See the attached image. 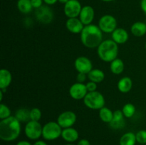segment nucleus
<instances>
[{
  "label": "nucleus",
  "mask_w": 146,
  "mask_h": 145,
  "mask_svg": "<svg viewBox=\"0 0 146 145\" xmlns=\"http://www.w3.org/2000/svg\"><path fill=\"white\" fill-rule=\"evenodd\" d=\"M101 1H105V2H110V1H113V0H101Z\"/></svg>",
  "instance_id": "nucleus-41"
},
{
  "label": "nucleus",
  "mask_w": 146,
  "mask_h": 145,
  "mask_svg": "<svg viewBox=\"0 0 146 145\" xmlns=\"http://www.w3.org/2000/svg\"><path fill=\"white\" fill-rule=\"evenodd\" d=\"M74 67L78 72L88 74L93 70V64L91 60L85 56H79L74 61Z\"/></svg>",
  "instance_id": "nucleus-11"
},
{
  "label": "nucleus",
  "mask_w": 146,
  "mask_h": 145,
  "mask_svg": "<svg viewBox=\"0 0 146 145\" xmlns=\"http://www.w3.org/2000/svg\"><path fill=\"white\" fill-rule=\"evenodd\" d=\"M136 108L135 105L131 103H127L123 107L122 112L124 116L126 118H131L135 113Z\"/></svg>",
  "instance_id": "nucleus-27"
},
{
  "label": "nucleus",
  "mask_w": 146,
  "mask_h": 145,
  "mask_svg": "<svg viewBox=\"0 0 146 145\" xmlns=\"http://www.w3.org/2000/svg\"><path fill=\"white\" fill-rule=\"evenodd\" d=\"M124 117L125 116H124L122 110L117 109L115 112H113V118L110 123V126L114 129H122L125 125Z\"/></svg>",
  "instance_id": "nucleus-15"
},
{
  "label": "nucleus",
  "mask_w": 146,
  "mask_h": 145,
  "mask_svg": "<svg viewBox=\"0 0 146 145\" xmlns=\"http://www.w3.org/2000/svg\"><path fill=\"white\" fill-rule=\"evenodd\" d=\"M124 68H125V65H124L123 61L120 58H117L116 59L111 62L110 69L112 73L115 75H120L124 71Z\"/></svg>",
  "instance_id": "nucleus-22"
},
{
  "label": "nucleus",
  "mask_w": 146,
  "mask_h": 145,
  "mask_svg": "<svg viewBox=\"0 0 146 145\" xmlns=\"http://www.w3.org/2000/svg\"><path fill=\"white\" fill-rule=\"evenodd\" d=\"M68 1H69V0H58V2H60L61 4H66Z\"/></svg>",
  "instance_id": "nucleus-39"
},
{
  "label": "nucleus",
  "mask_w": 146,
  "mask_h": 145,
  "mask_svg": "<svg viewBox=\"0 0 146 145\" xmlns=\"http://www.w3.org/2000/svg\"><path fill=\"white\" fill-rule=\"evenodd\" d=\"M135 136L138 143L141 144H146V130L145 129L139 130L135 134Z\"/></svg>",
  "instance_id": "nucleus-30"
},
{
  "label": "nucleus",
  "mask_w": 146,
  "mask_h": 145,
  "mask_svg": "<svg viewBox=\"0 0 146 145\" xmlns=\"http://www.w3.org/2000/svg\"><path fill=\"white\" fill-rule=\"evenodd\" d=\"M12 75L11 72L7 69L3 68L0 71V89L4 91L11 84Z\"/></svg>",
  "instance_id": "nucleus-18"
},
{
  "label": "nucleus",
  "mask_w": 146,
  "mask_h": 145,
  "mask_svg": "<svg viewBox=\"0 0 146 145\" xmlns=\"http://www.w3.org/2000/svg\"><path fill=\"white\" fill-rule=\"evenodd\" d=\"M86 86L87 90H88V92H94V91H96L97 90V83L96 82H92V81H89V82H87L86 84Z\"/></svg>",
  "instance_id": "nucleus-31"
},
{
  "label": "nucleus",
  "mask_w": 146,
  "mask_h": 145,
  "mask_svg": "<svg viewBox=\"0 0 146 145\" xmlns=\"http://www.w3.org/2000/svg\"><path fill=\"white\" fill-rule=\"evenodd\" d=\"M113 41H115L117 44H123L128 41L129 38L128 33L125 29L123 28H117L111 34Z\"/></svg>",
  "instance_id": "nucleus-16"
},
{
  "label": "nucleus",
  "mask_w": 146,
  "mask_h": 145,
  "mask_svg": "<svg viewBox=\"0 0 146 145\" xmlns=\"http://www.w3.org/2000/svg\"><path fill=\"white\" fill-rule=\"evenodd\" d=\"M17 6L19 11L22 14H29L33 9L31 0H18Z\"/></svg>",
  "instance_id": "nucleus-25"
},
{
  "label": "nucleus",
  "mask_w": 146,
  "mask_h": 145,
  "mask_svg": "<svg viewBox=\"0 0 146 145\" xmlns=\"http://www.w3.org/2000/svg\"><path fill=\"white\" fill-rule=\"evenodd\" d=\"M97 53L100 59L104 62H112L118 55V44L112 39L103 41L97 48Z\"/></svg>",
  "instance_id": "nucleus-3"
},
{
  "label": "nucleus",
  "mask_w": 146,
  "mask_h": 145,
  "mask_svg": "<svg viewBox=\"0 0 146 145\" xmlns=\"http://www.w3.org/2000/svg\"><path fill=\"white\" fill-rule=\"evenodd\" d=\"M141 8L142 11L146 14V0H141Z\"/></svg>",
  "instance_id": "nucleus-35"
},
{
  "label": "nucleus",
  "mask_w": 146,
  "mask_h": 145,
  "mask_svg": "<svg viewBox=\"0 0 146 145\" xmlns=\"http://www.w3.org/2000/svg\"><path fill=\"white\" fill-rule=\"evenodd\" d=\"M61 137L66 142H68V143H73L78 140V137H79V134H78V131L74 128H66V129H63Z\"/></svg>",
  "instance_id": "nucleus-17"
},
{
  "label": "nucleus",
  "mask_w": 146,
  "mask_h": 145,
  "mask_svg": "<svg viewBox=\"0 0 146 145\" xmlns=\"http://www.w3.org/2000/svg\"><path fill=\"white\" fill-rule=\"evenodd\" d=\"M81 9L82 7L78 0H69L64 4V14L68 18H78Z\"/></svg>",
  "instance_id": "nucleus-9"
},
{
  "label": "nucleus",
  "mask_w": 146,
  "mask_h": 145,
  "mask_svg": "<svg viewBox=\"0 0 146 145\" xmlns=\"http://www.w3.org/2000/svg\"><path fill=\"white\" fill-rule=\"evenodd\" d=\"M145 50H146V42H145Z\"/></svg>",
  "instance_id": "nucleus-43"
},
{
  "label": "nucleus",
  "mask_w": 146,
  "mask_h": 145,
  "mask_svg": "<svg viewBox=\"0 0 146 145\" xmlns=\"http://www.w3.org/2000/svg\"><path fill=\"white\" fill-rule=\"evenodd\" d=\"M36 16L37 19L40 22L44 23V24H49L52 21L54 14L51 9L48 8V7L42 6L36 9Z\"/></svg>",
  "instance_id": "nucleus-12"
},
{
  "label": "nucleus",
  "mask_w": 146,
  "mask_h": 145,
  "mask_svg": "<svg viewBox=\"0 0 146 145\" xmlns=\"http://www.w3.org/2000/svg\"><path fill=\"white\" fill-rule=\"evenodd\" d=\"M87 76L90 81L96 83H100L105 78V73L100 69H93L87 74Z\"/></svg>",
  "instance_id": "nucleus-21"
},
{
  "label": "nucleus",
  "mask_w": 146,
  "mask_h": 145,
  "mask_svg": "<svg viewBox=\"0 0 146 145\" xmlns=\"http://www.w3.org/2000/svg\"><path fill=\"white\" fill-rule=\"evenodd\" d=\"M145 145H146V144H145Z\"/></svg>",
  "instance_id": "nucleus-44"
},
{
  "label": "nucleus",
  "mask_w": 146,
  "mask_h": 145,
  "mask_svg": "<svg viewBox=\"0 0 146 145\" xmlns=\"http://www.w3.org/2000/svg\"><path fill=\"white\" fill-rule=\"evenodd\" d=\"M84 26L79 18H68L66 22V27L72 34H81Z\"/></svg>",
  "instance_id": "nucleus-14"
},
{
  "label": "nucleus",
  "mask_w": 146,
  "mask_h": 145,
  "mask_svg": "<svg viewBox=\"0 0 146 145\" xmlns=\"http://www.w3.org/2000/svg\"><path fill=\"white\" fill-rule=\"evenodd\" d=\"M11 115V110L7 105L4 104H0V119L1 120L9 117Z\"/></svg>",
  "instance_id": "nucleus-28"
},
{
  "label": "nucleus",
  "mask_w": 146,
  "mask_h": 145,
  "mask_svg": "<svg viewBox=\"0 0 146 145\" xmlns=\"http://www.w3.org/2000/svg\"><path fill=\"white\" fill-rule=\"evenodd\" d=\"M99 117L104 122L110 124L113 118V112L109 108L104 107L99 109Z\"/></svg>",
  "instance_id": "nucleus-24"
},
{
  "label": "nucleus",
  "mask_w": 146,
  "mask_h": 145,
  "mask_svg": "<svg viewBox=\"0 0 146 145\" xmlns=\"http://www.w3.org/2000/svg\"><path fill=\"white\" fill-rule=\"evenodd\" d=\"M76 115L72 111H65L58 115L57 122L62 129L72 127L76 122Z\"/></svg>",
  "instance_id": "nucleus-8"
},
{
  "label": "nucleus",
  "mask_w": 146,
  "mask_h": 145,
  "mask_svg": "<svg viewBox=\"0 0 146 145\" xmlns=\"http://www.w3.org/2000/svg\"><path fill=\"white\" fill-rule=\"evenodd\" d=\"M77 145H91V143H90V142L88 139H80L79 142L77 144Z\"/></svg>",
  "instance_id": "nucleus-34"
},
{
  "label": "nucleus",
  "mask_w": 146,
  "mask_h": 145,
  "mask_svg": "<svg viewBox=\"0 0 146 145\" xmlns=\"http://www.w3.org/2000/svg\"><path fill=\"white\" fill-rule=\"evenodd\" d=\"M131 34L136 37H141L146 34V24L142 21H137L131 28Z\"/></svg>",
  "instance_id": "nucleus-20"
},
{
  "label": "nucleus",
  "mask_w": 146,
  "mask_h": 145,
  "mask_svg": "<svg viewBox=\"0 0 146 145\" xmlns=\"http://www.w3.org/2000/svg\"><path fill=\"white\" fill-rule=\"evenodd\" d=\"M43 127L39 122L30 120L27 122L24 127V133L27 138L31 140H37L42 136Z\"/></svg>",
  "instance_id": "nucleus-6"
},
{
  "label": "nucleus",
  "mask_w": 146,
  "mask_h": 145,
  "mask_svg": "<svg viewBox=\"0 0 146 145\" xmlns=\"http://www.w3.org/2000/svg\"><path fill=\"white\" fill-rule=\"evenodd\" d=\"M86 75L87 74L82 73V72H78V74L77 75V81L78 82L84 83L86 81Z\"/></svg>",
  "instance_id": "nucleus-33"
},
{
  "label": "nucleus",
  "mask_w": 146,
  "mask_h": 145,
  "mask_svg": "<svg viewBox=\"0 0 146 145\" xmlns=\"http://www.w3.org/2000/svg\"><path fill=\"white\" fill-rule=\"evenodd\" d=\"M41 118V111L38 107H34L30 110V120L38 121Z\"/></svg>",
  "instance_id": "nucleus-29"
},
{
  "label": "nucleus",
  "mask_w": 146,
  "mask_h": 145,
  "mask_svg": "<svg viewBox=\"0 0 146 145\" xmlns=\"http://www.w3.org/2000/svg\"><path fill=\"white\" fill-rule=\"evenodd\" d=\"M66 145H74V144H67Z\"/></svg>",
  "instance_id": "nucleus-42"
},
{
  "label": "nucleus",
  "mask_w": 146,
  "mask_h": 145,
  "mask_svg": "<svg viewBox=\"0 0 146 145\" xmlns=\"http://www.w3.org/2000/svg\"><path fill=\"white\" fill-rule=\"evenodd\" d=\"M137 142L135 134L133 132H127L120 138V145H135Z\"/></svg>",
  "instance_id": "nucleus-23"
},
{
  "label": "nucleus",
  "mask_w": 146,
  "mask_h": 145,
  "mask_svg": "<svg viewBox=\"0 0 146 145\" xmlns=\"http://www.w3.org/2000/svg\"><path fill=\"white\" fill-rule=\"evenodd\" d=\"M62 130V128L57 122H48L43 126L42 136L47 141L55 140L61 136Z\"/></svg>",
  "instance_id": "nucleus-5"
},
{
  "label": "nucleus",
  "mask_w": 146,
  "mask_h": 145,
  "mask_svg": "<svg viewBox=\"0 0 146 145\" xmlns=\"http://www.w3.org/2000/svg\"><path fill=\"white\" fill-rule=\"evenodd\" d=\"M81 41L83 45L87 48H98L103 41L102 31L95 24L85 26L81 33Z\"/></svg>",
  "instance_id": "nucleus-2"
},
{
  "label": "nucleus",
  "mask_w": 146,
  "mask_h": 145,
  "mask_svg": "<svg viewBox=\"0 0 146 145\" xmlns=\"http://www.w3.org/2000/svg\"><path fill=\"white\" fill-rule=\"evenodd\" d=\"M98 26L102 32L112 34L117 28V20L113 16L106 14L101 17Z\"/></svg>",
  "instance_id": "nucleus-7"
},
{
  "label": "nucleus",
  "mask_w": 146,
  "mask_h": 145,
  "mask_svg": "<svg viewBox=\"0 0 146 145\" xmlns=\"http://www.w3.org/2000/svg\"><path fill=\"white\" fill-rule=\"evenodd\" d=\"M95 16V11L91 6L86 5L82 7L79 15V19L84 26L91 24Z\"/></svg>",
  "instance_id": "nucleus-13"
},
{
  "label": "nucleus",
  "mask_w": 146,
  "mask_h": 145,
  "mask_svg": "<svg viewBox=\"0 0 146 145\" xmlns=\"http://www.w3.org/2000/svg\"><path fill=\"white\" fill-rule=\"evenodd\" d=\"M43 1L47 5H54L58 1V0H43Z\"/></svg>",
  "instance_id": "nucleus-36"
},
{
  "label": "nucleus",
  "mask_w": 146,
  "mask_h": 145,
  "mask_svg": "<svg viewBox=\"0 0 146 145\" xmlns=\"http://www.w3.org/2000/svg\"><path fill=\"white\" fill-rule=\"evenodd\" d=\"M118 90L122 93H127L132 89L133 81L129 77H123L119 80L117 84Z\"/></svg>",
  "instance_id": "nucleus-19"
},
{
  "label": "nucleus",
  "mask_w": 146,
  "mask_h": 145,
  "mask_svg": "<svg viewBox=\"0 0 146 145\" xmlns=\"http://www.w3.org/2000/svg\"><path fill=\"white\" fill-rule=\"evenodd\" d=\"M33 145H48L44 141H41V140H38L35 142Z\"/></svg>",
  "instance_id": "nucleus-38"
},
{
  "label": "nucleus",
  "mask_w": 146,
  "mask_h": 145,
  "mask_svg": "<svg viewBox=\"0 0 146 145\" xmlns=\"http://www.w3.org/2000/svg\"><path fill=\"white\" fill-rule=\"evenodd\" d=\"M21 129V122L15 116H10L0 122V138L5 142L15 140L19 136Z\"/></svg>",
  "instance_id": "nucleus-1"
},
{
  "label": "nucleus",
  "mask_w": 146,
  "mask_h": 145,
  "mask_svg": "<svg viewBox=\"0 0 146 145\" xmlns=\"http://www.w3.org/2000/svg\"><path fill=\"white\" fill-rule=\"evenodd\" d=\"M3 92L4 91L2 90H0V101L2 102V100H3Z\"/></svg>",
  "instance_id": "nucleus-40"
},
{
  "label": "nucleus",
  "mask_w": 146,
  "mask_h": 145,
  "mask_svg": "<svg viewBox=\"0 0 146 145\" xmlns=\"http://www.w3.org/2000/svg\"><path fill=\"white\" fill-rule=\"evenodd\" d=\"M88 90L85 84L81 82H76L73 84L69 88V95L73 99L79 100H84L88 93Z\"/></svg>",
  "instance_id": "nucleus-10"
},
{
  "label": "nucleus",
  "mask_w": 146,
  "mask_h": 145,
  "mask_svg": "<svg viewBox=\"0 0 146 145\" xmlns=\"http://www.w3.org/2000/svg\"><path fill=\"white\" fill-rule=\"evenodd\" d=\"M16 145H32L30 142H27V141H20Z\"/></svg>",
  "instance_id": "nucleus-37"
},
{
  "label": "nucleus",
  "mask_w": 146,
  "mask_h": 145,
  "mask_svg": "<svg viewBox=\"0 0 146 145\" xmlns=\"http://www.w3.org/2000/svg\"><path fill=\"white\" fill-rule=\"evenodd\" d=\"M31 4H32L33 8L34 9H38L41 7H42L43 0H31Z\"/></svg>",
  "instance_id": "nucleus-32"
},
{
  "label": "nucleus",
  "mask_w": 146,
  "mask_h": 145,
  "mask_svg": "<svg viewBox=\"0 0 146 145\" xmlns=\"http://www.w3.org/2000/svg\"><path fill=\"white\" fill-rule=\"evenodd\" d=\"M15 117L20 122H28L30 121V110L27 108H20L16 112Z\"/></svg>",
  "instance_id": "nucleus-26"
},
{
  "label": "nucleus",
  "mask_w": 146,
  "mask_h": 145,
  "mask_svg": "<svg viewBox=\"0 0 146 145\" xmlns=\"http://www.w3.org/2000/svg\"><path fill=\"white\" fill-rule=\"evenodd\" d=\"M84 103L88 108L91 109H101L105 105V98L98 91L89 92L84 99Z\"/></svg>",
  "instance_id": "nucleus-4"
}]
</instances>
